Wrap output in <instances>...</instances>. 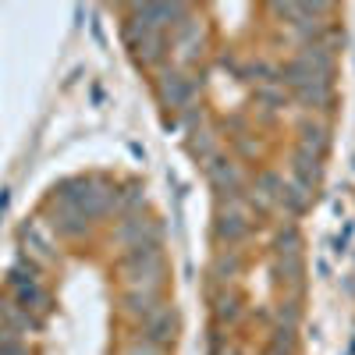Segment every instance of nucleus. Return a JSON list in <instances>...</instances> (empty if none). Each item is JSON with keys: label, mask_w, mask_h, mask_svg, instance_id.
I'll return each instance as SVG.
<instances>
[{"label": "nucleus", "mask_w": 355, "mask_h": 355, "mask_svg": "<svg viewBox=\"0 0 355 355\" xmlns=\"http://www.w3.org/2000/svg\"><path fill=\"white\" fill-rule=\"evenodd\" d=\"M217 234H220V239H227V242L242 239V234H245V220H242L239 214H224V217L217 220Z\"/></svg>", "instance_id": "nucleus-1"}, {"label": "nucleus", "mask_w": 355, "mask_h": 355, "mask_svg": "<svg viewBox=\"0 0 355 355\" xmlns=\"http://www.w3.org/2000/svg\"><path fill=\"white\" fill-rule=\"evenodd\" d=\"M164 96L178 107V103H185V96H189V85L182 82V78H171V82H164Z\"/></svg>", "instance_id": "nucleus-2"}, {"label": "nucleus", "mask_w": 355, "mask_h": 355, "mask_svg": "<svg viewBox=\"0 0 355 355\" xmlns=\"http://www.w3.org/2000/svg\"><path fill=\"white\" fill-rule=\"evenodd\" d=\"M302 142H306V150H316L320 153L323 150V132L320 128H306V139Z\"/></svg>", "instance_id": "nucleus-3"}]
</instances>
